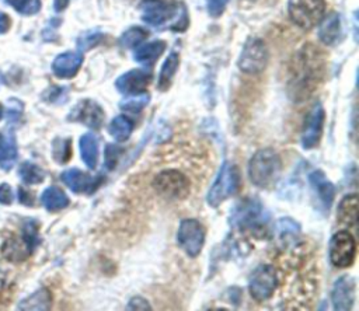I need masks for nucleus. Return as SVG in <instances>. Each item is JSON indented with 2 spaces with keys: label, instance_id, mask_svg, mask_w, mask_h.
I'll list each match as a JSON object with an SVG mask.
<instances>
[{
  "label": "nucleus",
  "instance_id": "nucleus-42",
  "mask_svg": "<svg viewBox=\"0 0 359 311\" xmlns=\"http://www.w3.org/2000/svg\"><path fill=\"white\" fill-rule=\"evenodd\" d=\"M152 307L149 305V303L143 299V297H140V296H136V297H133L129 303H128V305H126V310H151Z\"/></svg>",
  "mask_w": 359,
  "mask_h": 311
},
{
  "label": "nucleus",
  "instance_id": "nucleus-23",
  "mask_svg": "<svg viewBox=\"0 0 359 311\" xmlns=\"http://www.w3.org/2000/svg\"><path fill=\"white\" fill-rule=\"evenodd\" d=\"M358 195H347L338 205V221L347 227H355L358 223Z\"/></svg>",
  "mask_w": 359,
  "mask_h": 311
},
{
  "label": "nucleus",
  "instance_id": "nucleus-30",
  "mask_svg": "<svg viewBox=\"0 0 359 311\" xmlns=\"http://www.w3.org/2000/svg\"><path fill=\"white\" fill-rule=\"evenodd\" d=\"M22 239L24 240L28 251L33 254L40 244V223L35 219H27L22 227Z\"/></svg>",
  "mask_w": 359,
  "mask_h": 311
},
{
  "label": "nucleus",
  "instance_id": "nucleus-35",
  "mask_svg": "<svg viewBox=\"0 0 359 311\" xmlns=\"http://www.w3.org/2000/svg\"><path fill=\"white\" fill-rule=\"evenodd\" d=\"M5 2L24 16H33L41 9V0H5Z\"/></svg>",
  "mask_w": 359,
  "mask_h": 311
},
{
  "label": "nucleus",
  "instance_id": "nucleus-20",
  "mask_svg": "<svg viewBox=\"0 0 359 311\" xmlns=\"http://www.w3.org/2000/svg\"><path fill=\"white\" fill-rule=\"evenodd\" d=\"M19 158L17 142L13 131H9L5 136L0 137V169L10 171Z\"/></svg>",
  "mask_w": 359,
  "mask_h": 311
},
{
  "label": "nucleus",
  "instance_id": "nucleus-10",
  "mask_svg": "<svg viewBox=\"0 0 359 311\" xmlns=\"http://www.w3.org/2000/svg\"><path fill=\"white\" fill-rule=\"evenodd\" d=\"M177 242L181 250L191 258H197L205 246V228L197 219H185L180 223Z\"/></svg>",
  "mask_w": 359,
  "mask_h": 311
},
{
  "label": "nucleus",
  "instance_id": "nucleus-13",
  "mask_svg": "<svg viewBox=\"0 0 359 311\" xmlns=\"http://www.w3.org/2000/svg\"><path fill=\"white\" fill-rule=\"evenodd\" d=\"M62 183L75 194H94L103 184V177H93L79 169H69L60 174Z\"/></svg>",
  "mask_w": 359,
  "mask_h": 311
},
{
  "label": "nucleus",
  "instance_id": "nucleus-12",
  "mask_svg": "<svg viewBox=\"0 0 359 311\" xmlns=\"http://www.w3.org/2000/svg\"><path fill=\"white\" fill-rule=\"evenodd\" d=\"M324 124H326V111L320 103H316L305 118L302 139H301L303 149L312 150L320 143L323 131H324Z\"/></svg>",
  "mask_w": 359,
  "mask_h": 311
},
{
  "label": "nucleus",
  "instance_id": "nucleus-36",
  "mask_svg": "<svg viewBox=\"0 0 359 311\" xmlns=\"http://www.w3.org/2000/svg\"><path fill=\"white\" fill-rule=\"evenodd\" d=\"M23 111H24V104L23 101L17 100V99H10L6 104V119L8 124L16 125L20 122L22 117H23Z\"/></svg>",
  "mask_w": 359,
  "mask_h": 311
},
{
  "label": "nucleus",
  "instance_id": "nucleus-33",
  "mask_svg": "<svg viewBox=\"0 0 359 311\" xmlns=\"http://www.w3.org/2000/svg\"><path fill=\"white\" fill-rule=\"evenodd\" d=\"M149 33L142 28V27H131L129 30H126L121 38H119V45L122 48H126V49H132V48H136L137 45H140L143 41H145L148 38Z\"/></svg>",
  "mask_w": 359,
  "mask_h": 311
},
{
  "label": "nucleus",
  "instance_id": "nucleus-11",
  "mask_svg": "<svg viewBox=\"0 0 359 311\" xmlns=\"http://www.w3.org/2000/svg\"><path fill=\"white\" fill-rule=\"evenodd\" d=\"M268 49L262 40L249 38L239 58V69L247 74H257L267 67Z\"/></svg>",
  "mask_w": 359,
  "mask_h": 311
},
{
  "label": "nucleus",
  "instance_id": "nucleus-3",
  "mask_svg": "<svg viewBox=\"0 0 359 311\" xmlns=\"http://www.w3.org/2000/svg\"><path fill=\"white\" fill-rule=\"evenodd\" d=\"M323 58L313 47L301 51L295 65L294 90L301 99H306L316 87L323 74Z\"/></svg>",
  "mask_w": 359,
  "mask_h": 311
},
{
  "label": "nucleus",
  "instance_id": "nucleus-38",
  "mask_svg": "<svg viewBox=\"0 0 359 311\" xmlns=\"http://www.w3.org/2000/svg\"><path fill=\"white\" fill-rule=\"evenodd\" d=\"M101 40H103L101 31H99V30L87 31L78 38V48L81 51H89V49L94 48L96 45H99L101 42Z\"/></svg>",
  "mask_w": 359,
  "mask_h": 311
},
{
  "label": "nucleus",
  "instance_id": "nucleus-39",
  "mask_svg": "<svg viewBox=\"0 0 359 311\" xmlns=\"http://www.w3.org/2000/svg\"><path fill=\"white\" fill-rule=\"evenodd\" d=\"M67 89L66 87H51L45 94H44V100H47L48 103H63L67 97L66 94Z\"/></svg>",
  "mask_w": 359,
  "mask_h": 311
},
{
  "label": "nucleus",
  "instance_id": "nucleus-44",
  "mask_svg": "<svg viewBox=\"0 0 359 311\" xmlns=\"http://www.w3.org/2000/svg\"><path fill=\"white\" fill-rule=\"evenodd\" d=\"M10 19L3 12H0V34H6L10 30Z\"/></svg>",
  "mask_w": 359,
  "mask_h": 311
},
{
  "label": "nucleus",
  "instance_id": "nucleus-41",
  "mask_svg": "<svg viewBox=\"0 0 359 311\" xmlns=\"http://www.w3.org/2000/svg\"><path fill=\"white\" fill-rule=\"evenodd\" d=\"M12 203H13L12 187L6 183L0 184V205H12Z\"/></svg>",
  "mask_w": 359,
  "mask_h": 311
},
{
  "label": "nucleus",
  "instance_id": "nucleus-37",
  "mask_svg": "<svg viewBox=\"0 0 359 311\" xmlns=\"http://www.w3.org/2000/svg\"><path fill=\"white\" fill-rule=\"evenodd\" d=\"M122 154H124L122 147H119L117 144H111V143L107 144L106 150H104V166H106V169L112 171L117 167Z\"/></svg>",
  "mask_w": 359,
  "mask_h": 311
},
{
  "label": "nucleus",
  "instance_id": "nucleus-16",
  "mask_svg": "<svg viewBox=\"0 0 359 311\" xmlns=\"http://www.w3.org/2000/svg\"><path fill=\"white\" fill-rule=\"evenodd\" d=\"M331 303L334 305V310L338 311H347L351 310L355 303V280L344 275L333 286L331 290Z\"/></svg>",
  "mask_w": 359,
  "mask_h": 311
},
{
  "label": "nucleus",
  "instance_id": "nucleus-25",
  "mask_svg": "<svg viewBox=\"0 0 359 311\" xmlns=\"http://www.w3.org/2000/svg\"><path fill=\"white\" fill-rule=\"evenodd\" d=\"M41 203L48 212H59L67 208L70 201L59 187H48L41 195Z\"/></svg>",
  "mask_w": 359,
  "mask_h": 311
},
{
  "label": "nucleus",
  "instance_id": "nucleus-9",
  "mask_svg": "<svg viewBox=\"0 0 359 311\" xmlns=\"http://www.w3.org/2000/svg\"><path fill=\"white\" fill-rule=\"evenodd\" d=\"M328 255L335 268L345 269L353 264L356 257V242L348 230H340L331 237Z\"/></svg>",
  "mask_w": 359,
  "mask_h": 311
},
{
  "label": "nucleus",
  "instance_id": "nucleus-17",
  "mask_svg": "<svg viewBox=\"0 0 359 311\" xmlns=\"http://www.w3.org/2000/svg\"><path fill=\"white\" fill-rule=\"evenodd\" d=\"M276 240L283 250H295L301 244V224L294 219L283 217L275 226Z\"/></svg>",
  "mask_w": 359,
  "mask_h": 311
},
{
  "label": "nucleus",
  "instance_id": "nucleus-24",
  "mask_svg": "<svg viewBox=\"0 0 359 311\" xmlns=\"http://www.w3.org/2000/svg\"><path fill=\"white\" fill-rule=\"evenodd\" d=\"M165 51H166V42L162 40H156L153 42H149L147 45L137 48L133 58L136 62L142 65H153L158 60V58L163 55Z\"/></svg>",
  "mask_w": 359,
  "mask_h": 311
},
{
  "label": "nucleus",
  "instance_id": "nucleus-1",
  "mask_svg": "<svg viewBox=\"0 0 359 311\" xmlns=\"http://www.w3.org/2000/svg\"><path fill=\"white\" fill-rule=\"evenodd\" d=\"M139 9L142 20L155 28H170L173 31H185L190 19L185 6L173 0H142Z\"/></svg>",
  "mask_w": 359,
  "mask_h": 311
},
{
  "label": "nucleus",
  "instance_id": "nucleus-14",
  "mask_svg": "<svg viewBox=\"0 0 359 311\" xmlns=\"http://www.w3.org/2000/svg\"><path fill=\"white\" fill-rule=\"evenodd\" d=\"M151 81H152V73L149 70L133 69L118 77L115 82V87L121 94L135 96V94L145 93Z\"/></svg>",
  "mask_w": 359,
  "mask_h": 311
},
{
  "label": "nucleus",
  "instance_id": "nucleus-34",
  "mask_svg": "<svg viewBox=\"0 0 359 311\" xmlns=\"http://www.w3.org/2000/svg\"><path fill=\"white\" fill-rule=\"evenodd\" d=\"M149 100H151V96L148 94V92L140 93V94H135V96H131V97L122 100L119 103V108L122 111H126V112H131V114H137L148 106Z\"/></svg>",
  "mask_w": 359,
  "mask_h": 311
},
{
  "label": "nucleus",
  "instance_id": "nucleus-4",
  "mask_svg": "<svg viewBox=\"0 0 359 311\" xmlns=\"http://www.w3.org/2000/svg\"><path fill=\"white\" fill-rule=\"evenodd\" d=\"M282 170L279 154L274 149L258 150L249 163L250 181L258 188H269L275 184Z\"/></svg>",
  "mask_w": 359,
  "mask_h": 311
},
{
  "label": "nucleus",
  "instance_id": "nucleus-43",
  "mask_svg": "<svg viewBox=\"0 0 359 311\" xmlns=\"http://www.w3.org/2000/svg\"><path fill=\"white\" fill-rule=\"evenodd\" d=\"M19 201L20 203L26 206H33L34 205V196L31 192H27L24 188H19Z\"/></svg>",
  "mask_w": 359,
  "mask_h": 311
},
{
  "label": "nucleus",
  "instance_id": "nucleus-8",
  "mask_svg": "<svg viewBox=\"0 0 359 311\" xmlns=\"http://www.w3.org/2000/svg\"><path fill=\"white\" fill-rule=\"evenodd\" d=\"M278 285V272L269 264H262L257 267L249 278V292L256 301H265L271 299Z\"/></svg>",
  "mask_w": 359,
  "mask_h": 311
},
{
  "label": "nucleus",
  "instance_id": "nucleus-21",
  "mask_svg": "<svg viewBox=\"0 0 359 311\" xmlns=\"http://www.w3.org/2000/svg\"><path fill=\"white\" fill-rule=\"evenodd\" d=\"M81 147V156L82 160L86 165L87 169L94 170L99 165L100 158V147H99V139L94 133H85L79 140Z\"/></svg>",
  "mask_w": 359,
  "mask_h": 311
},
{
  "label": "nucleus",
  "instance_id": "nucleus-5",
  "mask_svg": "<svg viewBox=\"0 0 359 311\" xmlns=\"http://www.w3.org/2000/svg\"><path fill=\"white\" fill-rule=\"evenodd\" d=\"M240 188V173L235 165L224 163L217 180L212 184L206 201L209 206L218 208L225 201L232 198Z\"/></svg>",
  "mask_w": 359,
  "mask_h": 311
},
{
  "label": "nucleus",
  "instance_id": "nucleus-45",
  "mask_svg": "<svg viewBox=\"0 0 359 311\" xmlns=\"http://www.w3.org/2000/svg\"><path fill=\"white\" fill-rule=\"evenodd\" d=\"M67 5H69V0H53V9L58 13L63 12L67 8Z\"/></svg>",
  "mask_w": 359,
  "mask_h": 311
},
{
  "label": "nucleus",
  "instance_id": "nucleus-26",
  "mask_svg": "<svg viewBox=\"0 0 359 311\" xmlns=\"http://www.w3.org/2000/svg\"><path fill=\"white\" fill-rule=\"evenodd\" d=\"M178 66H180V56L177 52H172L165 60L158 79V89L160 92H166L170 89Z\"/></svg>",
  "mask_w": 359,
  "mask_h": 311
},
{
  "label": "nucleus",
  "instance_id": "nucleus-19",
  "mask_svg": "<svg viewBox=\"0 0 359 311\" xmlns=\"http://www.w3.org/2000/svg\"><path fill=\"white\" fill-rule=\"evenodd\" d=\"M309 183L313 188V191L317 194V198L323 203L326 209H330L334 198H335V187L334 184L326 177V174L322 170H315L309 174Z\"/></svg>",
  "mask_w": 359,
  "mask_h": 311
},
{
  "label": "nucleus",
  "instance_id": "nucleus-27",
  "mask_svg": "<svg viewBox=\"0 0 359 311\" xmlns=\"http://www.w3.org/2000/svg\"><path fill=\"white\" fill-rule=\"evenodd\" d=\"M3 255L5 258H8L10 262H23L26 261L31 253L28 251L24 240L20 237H12L8 239L6 243L3 244Z\"/></svg>",
  "mask_w": 359,
  "mask_h": 311
},
{
  "label": "nucleus",
  "instance_id": "nucleus-6",
  "mask_svg": "<svg viewBox=\"0 0 359 311\" xmlns=\"http://www.w3.org/2000/svg\"><path fill=\"white\" fill-rule=\"evenodd\" d=\"M153 188L167 199L184 201L191 194V181L178 170H163L153 178Z\"/></svg>",
  "mask_w": 359,
  "mask_h": 311
},
{
  "label": "nucleus",
  "instance_id": "nucleus-15",
  "mask_svg": "<svg viewBox=\"0 0 359 311\" xmlns=\"http://www.w3.org/2000/svg\"><path fill=\"white\" fill-rule=\"evenodd\" d=\"M67 121L83 124L90 129H100L104 122V110L93 100H82L70 111Z\"/></svg>",
  "mask_w": 359,
  "mask_h": 311
},
{
  "label": "nucleus",
  "instance_id": "nucleus-32",
  "mask_svg": "<svg viewBox=\"0 0 359 311\" xmlns=\"http://www.w3.org/2000/svg\"><path fill=\"white\" fill-rule=\"evenodd\" d=\"M52 158L58 165H66L72 158V140L56 137L52 142Z\"/></svg>",
  "mask_w": 359,
  "mask_h": 311
},
{
  "label": "nucleus",
  "instance_id": "nucleus-18",
  "mask_svg": "<svg viewBox=\"0 0 359 311\" xmlns=\"http://www.w3.org/2000/svg\"><path fill=\"white\" fill-rule=\"evenodd\" d=\"M83 63V53L79 51H67L58 55L52 63V72L59 79H72L76 76Z\"/></svg>",
  "mask_w": 359,
  "mask_h": 311
},
{
  "label": "nucleus",
  "instance_id": "nucleus-22",
  "mask_svg": "<svg viewBox=\"0 0 359 311\" xmlns=\"http://www.w3.org/2000/svg\"><path fill=\"white\" fill-rule=\"evenodd\" d=\"M341 37V19L338 13H331L326 19H322L319 28V38L326 45H333Z\"/></svg>",
  "mask_w": 359,
  "mask_h": 311
},
{
  "label": "nucleus",
  "instance_id": "nucleus-31",
  "mask_svg": "<svg viewBox=\"0 0 359 311\" xmlns=\"http://www.w3.org/2000/svg\"><path fill=\"white\" fill-rule=\"evenodd\" d=\"M19 176H20L22 181L24 184H28V185L41 184L45 180V171L40 166H37V165H34L31 162H24L20 166Z\"/></svg>",
  "mask_w": 359,
  "mask_h": 311
},
{
  "label": "nucleus",
  "instance_id": "nucleus-29",
  "mask_svg": "<svg viewBox=\"0 0 359 311\" xmlns=\"http://www.w3.org/2000/svg\"><path fill=\"white\" fill-rule=\"evenodd\" d=\"M135 129V124L133 121L126 117V115H118L115 117L110 126H108V132L110 135L117 140V142H125L129 139V136L132 135Z\"/></svg>",
  "mask_w": 359,
  "mask_h": 311
},
{
  "label": "nucleus",
  "instance_id": "nucleus-2",
  "mask_svg": "<svg viewBox=\"0 0 359 311\" xmlns=\"http://www.w3.org/2000/svg\"><path fill=\"white\" fill-rule=\"evenodd\" d=\"M229 221L232 227H235L240 233L251 235L257 239H264L269 233V213L256 198H246L240 201L232 209Z\"/></svg>",
  "mask_w": 359,
  "mask_h": 311
},
{
  "label": "nucleus",
  "instance_id": "nucleus-7",
  "mask_svg": "<svg viewBox=\"0 0 359 311\" xmlns=\"http://www.w3.org/2000/svg\"><path fill=\"white\" fill-rule=\"evenodd\" d=\"M288 10L298 27L310 30L324 17L326 0H290Z\"/></svg>",
  "mask_w": 359,
  "mask_h": 311
},
{
  "label": "nucleus",
  "instance_id": "nucleus-46",
  "mask_svg": "<svg viewBox=\"0 0 359 311\" xmlns=\"http://www.w3.org/2000/svg\"><path fill=\"white\" fill-rule=\"evenodd\" d=\"M2 117H3V107L0 106V119H2Z\"/></svg>",
  "mask_w": 359,
  "mask_h": 311
},
{
  "label": "nucleus",
  "instance_id": "nucleus-28",
  "mask_svg": "<svg viewBox=\"0 0 359 311\" xmlns=\"http://www.w3.org/2000/svg\"><path fill=\"white\" fill-rule=\"evenodd\" d=\"M52 305V294L48 289H40L20 301L19 310H49Z\"/></svg>",
  "mask_w": 359,
  "mask_h": 311
},
{
  "label": "nucleus",
  "instance_id": "nucleus-40",
  "mask_svg": "<svg viewBox=\"0 0 359 311\" xmlns=\"http://www.w3.org/2000/svg\"><path fill=\"white\" fill-rule=\"evenodd\" d=\"M226 3H228V0H206L209 15L212 17H219L225 10Z\"/></svg>",
  "mask_w": 359,
  "mask_h": 311
}]
</instances>
